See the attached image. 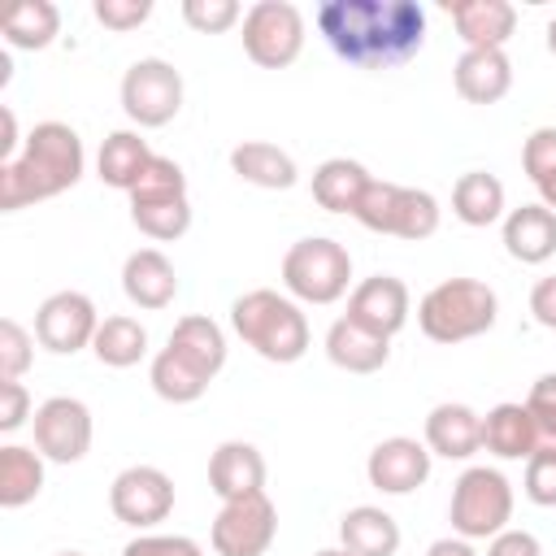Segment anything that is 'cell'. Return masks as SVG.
<instances>
[{
  "mask_svg": "<svg viewBox=\"0 0 556 556\" xmlns=\"http://www.w3.org/2000/svg\"><path fill=\"white\" fill-rule=\"evenodd\" d=\"M369 182H374V178H369V169H365L361 161H352V156H330V161H321V165L313 169V200H317L326 213H348V217H352Z\"/></svg>",
  "mask_w": 556,
  "mask_h": 556,
  "instance_id": "cell-28",
  "label": "cell"
},
{
  "mask_svg": "<svg viewBox=\"0 0 556 556\" xmlns=\"http://www.w3.org/2000/svg\"><path fill=\"white\" fill-rule=\"evenodd\" d=\"M230 326L261 361H274V365H295L308 352V339H313L308 317L300 313V304L291 295L269 291V287L243 291L230 304Z\"/></svg>",
  "mask_w": 556,
  "mask_h": 556,
  "instance_id": "cell-3",
  "label": "cell"
},
{
  "mask_svg": "<svg viewBox=\"0 0 556 556\" xmlns=\"http://www.w3.org/2000/svg\"><path fill=\"white\" fill-rule=\"evenodd\" d=\"M243 52L261 70H287L304 52V13L291 0H256L243 13Z\"/></svg>",
  "mask_w": 556,
  "mask_h": 556,
  "instance_id": "cell-9",
  "label": "cell"
},
{
  "mask_svg": "<svg viewBox=\"0 0 556 556\" xmlns=\"http://www.w3.org/2000/svg\"><path fill=\"white\" fill-rule=\"evenodd\" d=\"M313 556H352L348 547H321V552H313Z\"/></svg>",
  "mask_w": 556,
  "mask_h": 556,
  "instance_id": "cell-49",
  "label": "cell"
},
{
  "mask_svg": "<svg viewBox=\"0 0 556 556\" xmlns=\"http://www.w3.org/2000/svg\"><path fill=\"white\" fill-rule=\"evenodd\" d=\"M208 486L222 504L252 495V491H265V456L256 452V443H248V439L217 443L208 456Z\"/></svg>",
  "mask_w": 556,
  "mask_h": 556,
  "instance_id": "cell-18",
  "label": "cell"
},
{
  "mask_svg": "<svg viewBox=\"0 0 556 556\" xmlns=\"http://www.w3.org/2000/svg\"><path fill=\"white\" fill-rule=\"evenodd\" d=\"M447 521H452V534H460L469 543H478V539L491 543L513 521V482L491 465H469L452 482Z\"/></svg>",
  "mask_w": 556,
  "mask_h": 556,
  "instance_id": "cell-6",
  "label": "cell"
},
{
  "mask_svg": "<svg viewBox=\"0 0 556 556\" xmlns=\"http://www.w3.org/2000/svg\"><path fill=\"white\" fill-rule=\"evenodd\" d=\"M56 556H83V552H56Z\"/></svg>",
  "mask_w": 556,
  "mask_h": 556,
  "instance_id": "cell-50",
  "label": "cell"
},
{
  "mask_svg": "<svg viewBox=\"0 0 556 556\" xmlns=\"http://www.w3.org/2000/svg\"><path fill=\"white\" fill-rule=\"evenodd\" d=\"M230 169L252 182V187H265V191H287L295 187L300 169H295V156L282 152L278 143H265V139H243L230 148Z\"/></svg>",
  "mask_w": 556,
  "mask_h": 556,
  "instance_id": "cell-25",
  "label": "cell"
},
{
  "mask_svg": "<svg viewBox=\"0 0 556 556\" xmlns=\"http://www.w3.org/2000/svg\"><path fill=\"white\" fill-rule=\"evenodd\" d=\"M430 460L434 456H430V447L421 439L391 434V439L374 443V452L365 460V478L382 495H413L430 478Z\"/></svg>",
  "mask_w": 556,
  "mask_h": 556,
  "instance_id": "cell-14",
  "label": "cell"
},
{
  "mask_svg": "<svg viewBox=\"0 0 556 556\" xmlns=\"http://www.w3.org/2000/svg\"><path fill=\"white\" fill-rule=\"evenodd\" d=\"M500 300L482 278H443L417 300V326L434 343H465L495 326Z\"/></svg>",
  "mask_w": 556,
  "mask_h": 556,
  "instance_id": "cell-4",
  "label": "cell"
},
{
  "mask_svg": "<svg viewBox=\"0 0 556 556\" xmlns=\"http://www.w3.org/2000/svg\"><path fill=\"white\" fill-rule=\"evenodd\" d=\"M43 491V456L22 443L0 447V508H26Z\"/></svg>",
  "mask_w": 556,
  "mask_h": 556,
  "instance_id": "cell-32",
  "label": "cell"
},
{
  "mask_svg": "<svg viewBox=\"0 0 556 556\" xmlns=\"http://www.w3.org/2000/svg\"><path fill=\"white\" fill-rule=\"evenodd\" d=\"M430 456L443 460H469L473 452H482V413H473L460 400H443L426 413V439Z\"/></svg>",
  "mask_w": 556,
  "mask_h": 556,
  "instance_id": "cell-16",
  "label": "cell"
},
{
  "mask_svg": "<svg viewBox=\"0 0 556 556\" xmlns=\"http://www.w3.org/2000/svg\"><path fill=\"white\" fill-rule=\"evenodd\" d=\"M122 556H204V547L187 534H139L122 547Z\"/></svg>",
  "mask_w": 556,
  "mask_h": 556,
  "instance_id": "cell-41",
  "label": "cell"
},
{
  "mask_svg": "<svg viewBox=\"0 0 556 556\" xmlns=\"http://www.w3.org/2000/svg\"><path fill=\"white\" fill-rule=\"evenodd\" d=\"M130 222L139 226V235L169 243L182 239L191 230V200L182 195H130Z\"/></svg>",
  "mask_w": 556,
  "mask_h": 556,
  "instance_id": "cell-31",
  "label": "cell"
},
{
  "mask_svg": "<svg viewBox=\"0 0 556 556\" xmlns=\"http://www.w3.org/2000/svg\"><path fill=\"white\" fill-rule=\"evenodd\" d=\"M530 313H534V321H539L543 330H556V274H547V278L534 282V291H530Z\"/></svg>",
  "mask_w": 556,
  "mask_h": 556,
  "instance_id": "cell-44",
  "label": "cell"
},
{
  "mask_svg": "<svg viewBox=\"0 0 556 556\" xmlns=\"http://www.w3.org/2000/svg\"><path fill=\"white\" fill-rule=\"evenodd\" d=\"M526 408L539 426V439L543 443H556V369L552 374H539L530 395H526Z\"/></svg>",
  "mask_w": 556,
  "mask_h": 556,
  "instance_id": "cell-39",
  "label": "cell"
},
{
  "mask_svg": "<svg viewBox=\"0 0 556 556\" xmlns=\"http://www.w3.org/2000/svg\"><path fill=\"white\" fill-rule=\"evenodd\" d=\"M0 122H4V139H0V165L17 156V117L13 109H0Z\"/></svg>",
  "mask_w": 556,
  "mask_h": 556,
  "instance_id": "cell-46",
  "label": "cell"
},
{
  "mask_svg": "<svg viewBox=\"0 0 556 556\" xmlns=\"http://www.w3.org/2000/svg\"><path fill=\"white\" fill-rule=\"evenodd\" d=\"M339 547H348L352 556H395L400 521L378 504H356L339 517Z\"/></svg>",
  "mask_w": 556,
  "mask_h": 556,
  "instance_id": "cell-24",
  "label": "cell"
},
{
  "mask_svg": "<svg viewBox=\"0 0 556 556\" xmlns=\"http://www.w3.org/2000/svg\"><path fill=\"white\" fill-rule=\"evenodd\" d=\"M96 330H100V313H96L91 295H83V291H52L35 308V339H39V348H48L56 356H74V352L91 348Z\"/></svg>",
  "mask_w": 556,
  "mask_h": 556,
  "instance_id": "cell-13",
  "label": "cell"
},
{
  "mask_svg": "<svg viewBox=\"0 0 556 556\" xmlns=\"http://www.w3.org/2000/svg\"><path fill=\"white\" fill-rule=\"evenodd\" d=\"M452 213L465 226H495L504 222V182L486 169H469L452 187Z\"/></svg>",
  "mask_w": 556,
  "mask_h": 556,
  "instance_id": "cell-29",
  "label": "cell"
},
{
  "mask_svg": "<svg viewBox=\"0 0 556 556\" xmlns=\"http://www.w3.org/2000/svg\"><path fill=\"white\" fill-rule=\"evenodd\" d=\"M326 356L343 374H378L387 365V356H391V339L356 326L352 317H339L326 330Z\"/></svg>",
  "mask_w": 556,
  "mask_h": 556,
  "instance_id": "cell-23",
  "label": "cell"
},
{
  "mask_svg": "<svg viewBox=\"0 0 556 556\" xmlns=\"http://www.w3.org/2000/svg\"><path fill=\"white\" fill-rule=\"evenodd\" d=\"M426 556H478V552H473V543H469V539L447 534V539H434V543L426 547Z\"/></svg>",
  "mask_w": 556,
  "mask_h": 556,
  "instance_id": "cell-45",
  "label": "cell"
},
{
  "mask_svg": "<svg viewBox=\"0 0 556 556\" xmlns=\"http://www.w3.org/2000/svg\"><path fill=\"white\" fill-rule=\"evenodd\" d=\"M504 252L521 265H543L556 256V213L547 204H521L504 213Z\"/></svg>",
  "mask_w": 556,
  "mask_h": 556,
  "instance_id": "cell-20",
  "label": "cell"
},
{
  "mask_svg": "<svg viewBox=\"0 0 556 556\" xmlns=\"http://www.w3.org/2000/svg\"><path fill=\"white\" fill-rule=\"evenodd\" d=\"M91 13L104 30H135L152 17V0H96Z\"/></svg>",
  "mask_w": 556,
  "mask_h": 556,
  "instance_id": "cell-40",
  "label": "cell"
},
{
  "mask_svg": "<svg viewBox=\"0 0 556 556\" xmlns=\"http://www.w3.org/2000/svg\"><path fill=\"white\" fill-rule=\"evenodd\" d=\"M87 169L83 139L70 122H39L22 139V152L0 165V208L17 213L26 204L70 191Z\"/></svg>",
  "mask_w": 556,
  "mask_h": 556,
  "instance_id": "cell-2",
  "label": "cell"
},
{
  "mask_svg": "<svg viewBox=\"0 0 556 556\" xmlns=\"http://www.w3.org/2000/svg\"><path fill=\"white\" fill-rule=\"evenodd\" d=\"M521 169H526V178L534 187L556 174V126H539V130L526 135V143H521Z\"/></svg>",
  "mask_w": 556,
  "mask_h": 556,
  "instance_id": "cell-38",
  "label": "cell"
},
{
  "mask_svg": "<svg viewBox=\"0 0 556 556\" xmlns=\"http://www.w3.org/2000/svg\"><path fill=\"white\" fill-rule=\"evenodd\" d=\"M526 500L539 508H556V443H539V452L526 460Z\"/></svg>",
  "mask_w": 556,
  "mask_h": 556,
  "instance_id": "cell-36",
  "label": "cell"
},
{
  "mask_svg": "<svg viewBox=\"0 0 556 556\" xmlns=\"http://www.w3.org/2000/svg\"><path fill=\"white\" fill-rule=\"evenodd\" d=\"M152 156L156 152L148 148V139L139 130H113V135H104V143L96 152V174H100L104 187H117V191L130 195V187L143 178Z\"/></svg>",
  "mask_w": 556,
  "mask_h": 556,
  "instance_id": "cell-26",
  "label": "cell"
},
{
  "mask_svg": "<svg viewBox=\"0 0 556 556\" xmlns=\"http://www.w3.org/2000/svg\"><path fill=\"white\" fill-rule=\"evenodd\" d=\"M452 83L469 104H495L513 87V61L504 48H465L452 65Z\"/></svg>",
  "mask_w": 556,
  "mask_h": 556,
  "instance_id": "cell-17",
  "label": "cell"
},
{
  "mask_svg": "<svg viewBox=\"0 0 556 556\" xmlns=\"http://www.w3.org/2000/svg\"><path fill=\"white\" fill-rule=\"evenodd\" d=\"M282 287L300 304H334L352 287V256L330 235L295 239L282 256Z\"/></svg>",
  "mask_w": 556,
  "mask_h": 556,
  "instance_id": "cell-5",
  "label": "cell"
},
{
  "mask_svg": "<svg viewBox=\"0 0 556 556\" xmlns=\"http://www.w3.org/2000/svg\"><path fill=\"white\" fill-rule=\"evenodd\" d=\"M547 52H552V56H556V17H552V22H547Z\"/></svg>",
  "mask_w": 556,
  "mask_h": 556,
  "instance_id": "cell-48",
  "label": "cell"
},
{
  "mask_svg": "<svg viewBox=\"0 0 556 556\" xmlns=\"http://www.w3.org/2000/svg\"><path fill=\"white\" fill-rule=\"evenodd\" d=\"M408 308H413V295L408 287L395 278V274H374V278H361L348 295V313L356 326L382 334V339H395L404 326H408Z\"/></svg>",
  "mask_w": 556,
  "mask_h": 556,
  "instance_id": "cell-15",
  "label": "cell"
},
{
  "mask_svg": "<svg viewBox=\"0 0 556 556\" xmlns=\"http://www.w3.org/2000/svg\"><path fill=\"white\" fill-rule=\"evenodd\" d=\"M326 48L361 70H387L421 52L426 9L417 0H326L317 4Z\"/></svg>",
  "mask_w": 556,
  "mask_h": 556,
  "instance_id": "cell-1",
  "label": "cell"
},
{
  "mask_svg": "<svg viewBox=\"0 0 556 556\" xmlns=\"http://www.w3.org/2000/svg\"><path fill=\"white\" fill-rule=\"evenodd\" d=\"M91 352L109 369H130V365H139L148 356V330H143L139 317H126V313L100 317V330L91 339Z\"/></svg>",
  "mask_w": 556,
  "mask_h": 556,
  "instance_id": "cell-30",
  "label": "cell"
},
{
  "mask_svg": "<svg viewBox=\"0 0 556 556\" xmlns=\"http://www.w3.org/2000/svg\"><path fill=\"white\" fill-rule=\"evenodd\" d=\"M447 13L465 48H504L517 30V9L508 0H456Z\"/></svg>",
  "mask_w": 556,
  "mask_h": 556,
  "instance_id": "cell-22",
  "label": "cell"
},
{
  "mask_svg": "<svg viewBox=\"0 0 556 556\" xmlns=\"http://www.w3.org/2000/svg\"><path fill=\"white\" fill-rule=\"evenodd\" d=\"M148 382H152V391H156L165 404H195V400L208 391L213 378H204V374H200L191 361H182L174 348H161V352L152 356Z\"/></svg>",
  "mask_w": 556,
  "mask_h": 556,
  "instance_id": "cell-34",
  "label": "cell"
},
{
  "mask_svg": "<svg viewBox=\"0 0 556 556\" xmlns=\"http://www.w3.org/2000/svg\"><path fill=\"white\" fill-rule=\"evenodd\" d=\"M539 204H547V208H552V213H556V174H552V178H543V182H539Z\"/></svg>",
  "mask_w": 556,
  "mask_h": 556,
  "instance_id": "cell-47",
  "label": "cell"
},
{
  "mask_svg": "<svg viewBox=\"0 0 556 556\" xmlns=\"http://www.w3.org/2000/svg\"><path fill=\"white\" fill-rule=\"evenodd\" d=\"M539 443L543 439H539V426L526 404L504 400L482 417V447L500 460H530L539 452Z\"/></svg>",
  "mask_w": 556,
  "mask_h": 556,
  "instance_id": "cell-21",
  "label": "cell"
},
{
  "mask_svg": "<svg viewBox=\"0 0 556 556\" xmlns=\"http://www.w3.org/2000/svg\"><path fill=\"white\" fill-rule=\"evenodd\" d=\"M35 452L52 465H78L87 452H91V408L74 395H52L35 408Z\"/></svg>",
  "mask_w": 556,
  "mask_h": 556,
  "instance_id": "cell-11",
  "label": "cell"
},
{
  "mask_svg": "<svg viewBox=\"0 0 556 556\" xmlns=\"http://www.w3.org/2000/svg\"><path fill=\"white\" fill-rule=\"evenodd\" d=\"M352 217L374 235H395V239L421 243L439 230V200L426 187H404V182L374 178Z\"/></svg>",
  "mask_w": 556,
  "mask_h": 556,
  "instance_id": "cell-7",
  "label": "cell"
},
{
  "mask_svg": "<svg viewBox=\"0 0 556 556\" xmlns=\"http://www.w3.org/2000/svg\"><path fill=\"white\" fill-rule=\"evenodd\" d=\"M61 35V9L52 0H22L4 17V43L22 52H39Z\"/></svg>",
  "mask_w": 556,
  "mask_h": 556,
  "instance_id": "cell-33",
  "label": "cell"
},
{
  "mask_svg": "<svg viewBox=\"0 0 556 556\" xmlns=\"http://www.w3.org/2000/svg\"><path fill=\"white\" fill-rule=\"evenodd\" d=\"M213 552L217 556H265L269 543L278 539V508L265 491L226 500L213 517Z\"/></svg>",
  "mask_w": 556,
  "mask_h": 556,
  "instance_id": "cell-10",
  "label": "cell"
},
{
  "mask_svg": "<svg viewBox=\"0 0 556 556\" xmlns=\"http://www.w3.org/2000/svg\"><path fill=\"white\" fill-rule=\"evenodd\" d=\"M122 291H126V300L135 308L156 313V308H169L174 304L178 274H174V265H169V256L161 248H139L122 265Z\"/></svg>",
  "mask_w": 556,
  "mask_h": 556,
  "instance_id": "cell-19",
  "label": "cell"
},
{
  "mask_svg": "<svg viewBox=\"0 0 556 556\" xmlns=\"http://www.w3.org/2000/svg\"><path fill=\"white\" fill-rule=\"evenodd\" d=\"M109 508L122 526L152 530L174 513V478L156 465H126L109 486Z\"/></svg>",
  "mask_w": 556,
  "mask_h": 556,
  "instance_id": "cell-12",
  "label": "cell"
},
{
  "mask_svg": "<svg viewBox=\"0 0 556 556\" xmlns=\"http://www.w3.org/2000/svg\"><path fill=\"white\" fill-rule=\"evenodd\" d=\"M35 343L39 339L22 321H13V317L0 321V382H22V374L35 361Z\"/></svg>",
  "mask_w": 556,
  "mask_h": 556,
  "instance_id": "cell-35",
  "label": "cell"
},
{
  "mask_svg": "<svg viewBox=\"0 0 556 556\" xmlns=\"http://www.w3.org/2000/svg\"><path fill=\"white\" fill-rule=\"evenodd\" d=\"M243 17L239 0H182V22L200 35H222Z\"/></svg>",
  "mask_w": 556,
  "mask_h": 556,
  "instance_id": "cell-37",
  "label": "cell"
},
{
  "mask_svg": "<svg viewBox=\"0 0 556 556\" xmlns=\"http://www.w3.org/2000/svg\"><path fill=\"white\" fill-rule=\"evenodd\" d=\"M182 109V74L165 56H139L122 74V113L139 130L169 126Z\"/></svg>",
  "mask_w": 556,
  "mask_h": 556,
  "instance_id": "cell-8",
  "label": "cell"
},
{
  "mask_svg": "<svg viewBox=\"0 0 556 556\" xmlns=\"http://www.w3.org/2000/svg\"><path fill=\"white\" fill-rule=\"evenodd\" d=\"M486 556H543V543L530 534V530H500L491 543H486Z\"/></svg>",
  "mask_w": 556,
  "mask_h": 556,
  "instance_id": "cell-43",
  "label": "cell"
},
{
  "mask_svg": "<svg viewBox=\"0 0 556 556\" xmlns=\"http://www.w3.org/2000/svg\"><path fill=\"white\" fill-rule=\"evenodd\" d=\"M165 348H174L182 361H191L204 378H217L222 365H226V334H222V326H217L213 317H204V313L178 317Z\"/></svg>",
  "mask_w": 556,
  "mask_h": 556,
  "instance_id": "cell-27",
  "label": "cell"
},
{
  "mask_svg": "<svg viewBox=\"0 0 556 556\" xmlns=\"http://www.w3.org/2000/svg\"><path fill=\"white\" fill-rule=\"evenodd\" d=\"M26 421H35V404L30 391L22 382H0V434L22 430Z\"/></svg>",
  "mask_w": 556,
  "mask_h": 556,
  "instance_id": "cell-42",
  "label": "cell"
}]
</instances>
